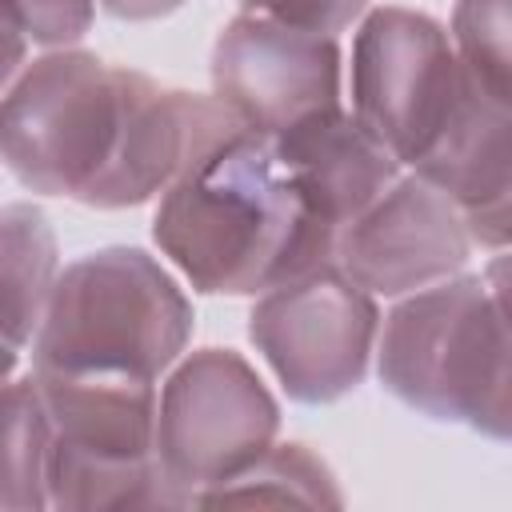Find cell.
Wrapping results in <instances>:
<instances>
[{"instance_id":"obj_16","label":"cell","mask_w":512,"mask_h":512,"mask_svg":"<svg viewBox=\"0 0 512 512\" xmlns=\"http://www.w3.org/2000/svg\"><path fill=\"white\" fill-rule=\"evenodd\" d=\"M460 68L512 104V0H456L448 20Z\"/></svg>"},{"instance_id":"obj_8","label":"cell","mask_w":512,"mask_h":512,"mask_svg":"<svg viewBox=\"0 0 512 512\" xmlns=\"http://www.w3.org/2000/svg\"><path fill=\"white\" fill-rule=\"evenodd\" d=\"M464 84L460 56L440 20L380 4L352 36V112L408 168L444 132Z\"/></svg>"},{"instance_id":"obj_12","label":"cell","mask_w":512,"mask_h":512,"mask_svg":"<svg viewBox=\"0 0 512 512\" xmlns=\"http://www.w3.org/2000/svg\"><path fill=\"white\" fill-rule=\"evenodd\" d=\"M272 144L300 200L336 240L404 176V164L344 108L316 112L272 136Z\"/></svg>"},{"instance_id":"obj_7","label":"cell","mask_w":512,"mask_h":512,"mask_svg":"<svg viewBox=\"0 0 512 512\" xmlns=\"http://www.w3.org/2000/svg\"><path fill=\"white\" fill-rule=\"evenodd\" d=\"M248 340L296 404H336L364 384L380 340L376 296L340 264L312 268L256 296Z\"/></svg>"},{"instance_id":"obj_9","label":"cell","mask_w":512,"mask_h":512,"mask_svg":"<svg viewBox=\"0 0 512 512\" xmlns=\"http://www.w3.org/2000/svg\"><path fill=\"white\" fill-rule=\"evenodd\" d=\"M212 96L264 136L340 108L336 36L260 12H236L212 44Z\"/></svg>"},{"instance_id":"obj_19","label":"cell","mask_w":512,"mask_h":512,"mask_svg":"<svg viewBox=\"0 0 512 512\" xmlns=\"http://www.w3.org/2000/svg\"><path fill=\"white\" fill-rule=\"evenodd\" d=\"M108 16L128 20V24H144V20H160L172 16L176 8H184V0H96Z\"/></svg>"},{"instance_id":"obj_11","label":"cell","mask_w":512,"mask_h":512,"mask_svg":"<svg viewBox=\"0 0 512 512\" xmlns=\"http://www.w3.org/2000/svg\"><path fill=\"white\" fill-rule=\"evenodd\" d=\"M432 180L468 220L480 248H512V104L484 92L468 72L456 108L412 168Z\"/></svg>"},{"instance_id":"obj_20","label":"cell","mask_w":512,"mask_h":512,"mask_svg":"<svg viewBox=\"0 0 512 512\" xmlns=\"http://www.w3.org/2000/svg\"><path fill=\"white\" fill-rule=\"evenodd\" d=\"M484 284H488V292H492V300L500 304V312L508 316V324H512V248H504L500 256H492L488 264H484Z\"/></svg>"},{"instance_id":"obj_15","label":"cell","mask_w":512,"mask_h":512,"mask_svg":"<svg viewBox=\"0 0 512 512\" xmlns=\"http://www.w3.org/2000/svg\"><path fill=\"white\" fill-rule=\"evenodd\" d=\"M48 452H52V416L44 408L36 376L4 380V512H44L48 504Z\"/></svg>"},{"instance_id":"obj_13","label":"cell","mask_w":512,"mask_h":512,"mask_svg":"<svg viewBox=\"0 0 512 512\" xmlns=\"http://www.w3.org/2000/svg\"><path fill=\"white\" fill-rule=\"evenodd\" d=\"M56 232L36 204H4L0 212V288H4V380L32 348L48 296L56 288Z\"/></svg>"},{"instance_id":"obj_6","label":"cell","mask_w":512,"mask_h":512,"mask_svg":"<svg viewBox=\"0 0 512 512\" xmlns=\"http://www.w3.org/2000/svg\"><path fill=\"white\" fill-rule=\"evenodd\" d=\"M276 432V396L232 348L188 352L160 384L156 456L184 508L252 468L276 444Z\"/></svg>"},{"instance_id":"obj_5","label":"cell","mask_w":512,"mask_h":512,"mask_svg":"<svg viewBox=\"0 0 512 512\" xmlns=\"http://www.w3.org/2000/svg\"><path fill=\"white\" fill-rule=\"evenodd\" d=\"M124 124V68L84 48H56L4 84V164L28 192L88 200Z\"/></svg>"},{"instance_id":"obj_10","label":"cell","mask_w":512,"mask_h":512,"mask_svg":"<svg viewBox=\"0 0 512 512\" xmlns=\"http://www.w3.org/2000/svg\"><path fill=\"white\" fill-rule=\"evenodd\" d=\"M464 212L420 172L400 176L336 240V264L372 296H408L432 288L472 260Z\"/></svg>"},{"instance_id":"obj_14","label":"cell","mask_w":512,"mask_h":512,"mask_svg":"<svg viewBox=\"0 0 512 512\" xmlns=\"http://www.w3.org/2000/svg\"><path fill=\"white\" fill-rule=\"evenodd\" d=\"M236 504H300V508H344V492L332 468L300 440L272 444L252 468L228 484L204 492L196 508H236Z\"/></svg>"},{"instance_id":"obj_3","label":"cell","mask_w":512,"mask_h":512,"mask_svg":"<svg viewBox=\"0 0 512 512\" xmlns=\"http://www.w3.org/2000/svg\"><path fill=\"white\" fill-rule=\"evenodd\" d=\"M192 300L144 248L112 244L72 260L32 336V368L160 380L192 340Z\"/></svg>"},{"instance_id":"obj_4","label":"cell","mask_w":512,"mask_h":512,"mask_svg":"<svg viewBox=\"0 0 512 512\" xmlns=\"http://www.w3.org/2000/svg\"><path fill=\"white\" fill-rule=\"evenodd\" d=\"M28 372L52 416L48 504L56 512L184 508L156 456L160 388L152 380Z\"/></svg>"},{"instance_id":"obj_1","label":"cell","mask_w":512,"mask_h":512,"mask_svg":"<svg viewBox=\"0 0 512 512\" xmlns=\"http://www.w3.org/2000/svg\"><path fill=\"white\" fill-rule=\"evenodd\" d=\"M152 240L204 296H264L336 260V232L308 212L272 136L236 112L164 188Z\"/></svg>"},{"instance_id":"obj_2","label":"cell","mask_w":512,"mask_h":512,"mask_svg":"<svg viewBox=\"0 0 512 512\" xmlns=\"http://www.w3.org/2000/svg\"><path fill=\"white\" fill-rule=\"evenodd\" d=\"M376 380L404 408L512 444V324L484 276L408 292L380 320Z\"/></svg>"},{"instance_id":"obj_17","label":"cell","mask_w":512,"mask_h":512,"mask_svg":"<svg viewBox=\"0 0 512 512\" xmlns=\"http://www.w3.org/2000/svg\"><path fill=\"white\" fill-rule=\"evenodd\" d=\"M8 12L20 20L32 44L40 48H76L96 16V0H8Z\"/></svg>"},{"instance_id":"obj_18","label":"cell","mask_w":512,"mask_h":512,"mask_svg":"<svg viewBox=\"0 0 512 512\" xmlns=\"http://www.w3.org/2000/svg\"><path fill=\"white\" fill-rule=\"evenodd\" d=\"M244 12H260L296 28H312L324 36L344 32L352 20H360L368 12V0H240Z\"/></svg>"}]
</instances>
